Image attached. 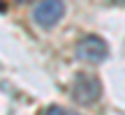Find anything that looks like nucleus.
<instances>
[{
  "mask_svg": "<svg viewBox=\"0 0 125 115\" xmlns=\"http://www.w3.org/2000/svg\"><path fill=\"white\" fill-rule=\"evenodd\" d=\"M107 53H109L107 41L95 37V35L83 37V39L76 44V55H79L81 60H86V62H102L104 58H107Z\"/></svg>",
  "mask_w": 125,
  "mask_h": 115,
  "instance_id": "obj_2",
  "label": "nucleus"
},
{
  "mask_svg": "<svg viewBox=\"0 0 125 115\" xmlns=\"http://www.w3.org/2000/svg\"><path fill=\"white\" fill-rule=\"evenodd\" d=\"M44 115H76V113L67 111V108H62V106H49L44 111Z\"/></svg>",
  "mask_w": 125,
  "mask_h": 115,
  "instance_id": "obj_4",
  "label": "nucleus"
},
{
  "mask_svg": "<svg viewBox=\"0 0 125 115\" xmlns=\"http://www.w3.org/2000/svg\"><path fill=\"white\" fill-rule=\"evenodd\" d=\"M62 14H65V5L49 0V2H40V5L35 7L32 18H35L42 28H51V25H56V23L62 18Z\"/></svg>",
  "mask_w": 125,
  "mask_h": 115,
  "instance_id": "obj_3",
  "label": "nucleus"
},
{
  "mask_svg": "<svg viewBox=\"0 0 125 115\" xmlns=\"http://www.w3.org/2000/svg\"><path fill=\"white\" fill-rule=\"evenodd\" d=\"M100 94H102V85H100L97 76L86 74V71L74 76V81H72V97H74L76 104L90 106V104H95L100 99Z\"/></svg>",
  "mask_w": 125,
  "mask_h": 115,
  "instance_id": "obj_1",
  "label": "nucleus"
}]
</instances>
